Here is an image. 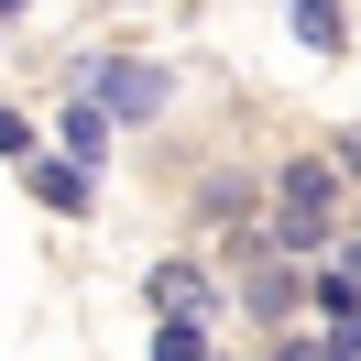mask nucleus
<instances>
[{
	"label": "nucleus",
	"mask_w": 361,
	"mask_h": 361,
	"mask_svg": "<svg viewBox=\"0 0 361 361\" xmlns=\"http://www.w3.org/2000/svg\"><path fill=\"white\" fill-rule=\"evenodd\" d=\"M88 110H99V121H110V110H121V121H154V110H164V66H99V77H88Z\"/></svg>",
	"instance_id": "nucleus-1"
},
{
	"label": "nucleus",
	"mask_w": 361,
	"mask_h": 361,
	"mask_svg": "<svg viewBox=\"0 0 361 361\" xmlns=\"http://www.w3.org/2000/svg\"><path fill=\"white\" fill-rule=\"evenodd\" d=\"M154 307H164V317H186V329H197V317L219 307V295H208V274H197V263H154Z\"/></svg>",
	"instance_id": "nucleus-2"
},
{
	"label": "nucleus",
	"mask_w": 361,
	"mask_h": 361,
	"mask_svg": "<svg viewBox=\"0 0 361 361\" xmlns=\"http://www.w3.org/2000/svg\"><path fill=\"white\" fill-rule=\"evenodd\" d=\"M241 295H252V317H295V274H285V263H252Z\"/></svg>",
	"instance_id": "nucleus-3"
},
{
	"label": "nucleus",
	"mask_w": 361,
	"mask_h": 361,
	"mask_svg": "<svg viewBox=\"0 0 361 361\" xmlns=\"http://www.w3.org/2000/svg\"><path fill=\"white\" fill-rule=\"evenodd\" d=\"M33 197L77 219V208H88V176H77V164H44V154H33Z\"/></svg>",
	"instance_id": "nucleus-4"
},
{
	"label": "nucleus",
	"mask_w": 361,
	"mask_h": 361,
	"mask_svg": "<svg viewBox=\"0 0 361 361\" xmlns=\"http://www.w3.org/2000/svg\"><path fill=\"white\" fill-rule=\"evenodd\" d=\"M99 154H110V121H99L88 99H77V110H66V164H77V176H88Z\"/></svg>",
	"instance_id": "nucleus-5"
},
{
	"label": "nucleus",
	"mask_w": 361,
	"mask_h": 361,
	"mask_svg": "<svg viewBox=\"0 0 361 361\" xmlns=\"http://www.w3.org/2000/svg\"><path fill=\"white\" fill-rule=\"evenodd\" d=\"M329 197H339V186H329V164H285V208H307V219H329Z\"/></svg>",
	"instance_id": "nucleus-6"
},
{
	"label": "nucleus",
	"mask_w": 361,
	"mask_h": 361,
	"mask_svg": "<svg viewBox=\"0 0 361 361\" xmlns=\"http://www.w3.org/2000/svg\"><path fill=\"white\" fill-rule=\"evenodd\" d=\"M329 241V219H307V208H285V219H274V252H317Z\"/></svg>",
	"instance_id": "nucleus-7"
},
{
	"label": "nucleus",
	"mask_w": 361,
	"mask_h": 361,
	"mask_svg": "<svg viewBox=\"0 0 361 361\" xmlns=\"http://www.w3.org/2000/svg\"><path fill=\"white\" fill-rule=\"evenodd\" d=\"M295 33L307 44H339V0H295Z\"/></svg>",
	"instance_id": "nucleus-8"
},
{
	"label": "nucleus",
	"mask_w": 361,
	"mask_h": 361,
	"mask_svg": "<svg viewBox=\"0 0 361 361\" xmlns=\"http://www.w3.org/2000/svg\"><path fill=\"white\" fill-rule=\"evenodd\" d=\"M197 350H208V339L186 329V317H164V329H154V361H197Z\"/></svg>",
	"instance_id": "nucleus-9"
},
{
	"label": "nucleus",
	"mask_w": 361,
	"mask_h": 361,
	"mask_svg": "<svg viewBox=\"0 0 361 361\" xmlns=\"http://www.w3.org/2000/svg\"><path fill=\"white\" fill-rule=\"evenodd\" d=\"M0 164H33V132H23V110H0Z\"/></svg>",
	"instance_id": "nucleus-10"
},
{
	"label": "nucleus",
	"mask_w": 361,
	"mask_h": 361,
	"mask_svg": "<svg viewBox=\"0 0 361 361\" xmlns=\"http://www.w3.org/2000/svg\"><path fill=\"white\" fill-rule=\"evenodd\" d=\"M339 176H361V132H339Z\"/></svg>",
	"instance_id": "nucleus-11"
},
{
	"label": "nucleus",
	"mask_w": 361,
	"mask_h": 361,
	"mask_svg": "<svg viewBox=\"0 0 361 361\" xmlns=\"http://www.w3.org/2000/svg\"><path fill=\"white\" fill-rule=\"evenodd\" d=\"M0 11H23V0H0Z\"/></svg>",
	"instance_id": "nucleus-12"
}]
</instances>
